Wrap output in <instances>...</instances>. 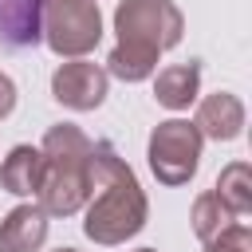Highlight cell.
Here are the masks:
<instances>
[{"mask_svg":"<svg viewBox=\"0 0 252 252\" xmlns=\"http://www.w3.org/2000/svg\"><path fill=\"white\" fill-rule=\"evenodd\" d=\"M83 209H87L83 232H87V240H94L102 248L126 244L130 236H138L146 228L150 201H146L134 169L106 142H94V150H91V197Z\"/></svg>","mask_w":252,"mask_h":252,"instance_id":"1","label":"cell"},{"mask_svg":"<svg viewBox=\"0 0 252 252\" xmlns=\"http://www.w3.org/2000/svg\"><path fill=\"white\" fill-rule=\"evenodd\" d=\"M39 39L59 59H83L102 39L98 0H39Z\"/></svg>","mask_w":252,"mask_h":252,"instance_id":"2","label":"cell"},{"mask_svg":"<svg viewBox=\"0 0 252 252\" xmlns=\"http://www.w3.org/2000/svg\"><path fill=\"white\" fill-rule=\"evenodd\" d=\"M118 43H134L146 51H169L185 35V16L173 0H118L114 8Z\"/></svg>","mask_w":252,"mask_h":252,"instance_id":"3","label":"cell"},{"mask_svg":"<svg viewBox=\"0 0 252 252\" xmlns=\"http://www.w3.org/2000/svg\"><path fill=\"white\" fill-rule=\"evenodd\" d=\"M201 150H205V138H201V130L189 118H165V122H158L154 134H150V142H146L150 169H154V177L161 185H189L197 177Z\"/></svg>","mask_w":252,"mask_h":252,"instance_id":"4","label":"cell"},{"mask_svg":"<svg viewBox=\"0 0 252 252\" xmlns=\"http://www.w3.org/2000/svg\"><path fill=\"white\" fill-rule=\"evenodd\" d=\"M91 197V158L75 161H47L43 185L35 193V205L47 217H75Z\"/></svg>","mask_w":252,"mask_h":252,"instance_id":"5","label":"cell"},{"mask_svg":"<svg viewBox=\"0 0 252 252\" xmlns=\"http://www.w3.org/2000/svg\"><path fill=\"white\" fill-rule=\"evenodd\" d=\"M106 91H110V75H106V67H98L91 59H67L51 75V98L75 114L98 110L106 102Z\"/></svg>","mask_w":252,"mask_h":252,"instance_id":"6","label":"cell"},{"mask_svg":"<svg viewBox=\"0 0 252 252\" xmlns=\"http://www.w3.org/2000/svg\"><path fill=\"white\" fill-rule=\"evenodd\" d=\"M193 126L201 130V138H213V142H236L244 134V102L232 94V91H217V94H205L197 102V118Z\"/></svg>","mask_w":252,"mask_h":252,"instance_id":"7","label":"cell"},{"mask_svg":"<svg viewBox=\"0 0 252 252\" xmlns=\"http://www.w3.org/2000/svg\"><path fill=\"white\" fill-rule=\"evenodd\" d=\"M47 240V213L35 201H20L0 220V252H39Z\"/></svg>","mask_w":252,"mask_h":252,"instance_id":"8","label":"cell"},{"mask_svg":"<svg viewBox=\"0 0 252 252\" xmlns=\"http://www.w3.org/2000/svg\"><path fill=\"white\" fill-rule=\"evenodd\" d=\"M47 173V158L39 146H12L0 161V189L12 197H35Z\"/></svg>","mask_w":252,"mask_h":252,"instance_id":"9","label":"cell"},{"mask_svg":"<svg viewBox=\"0 0 252 252\" xmlns=\"http://www.w3.org/2000/svg\"><path fill=\"white\" fill-rule=\"evenodd\" d=\"M197 94H201V63L197 59L161 67L154 79V98L165 110H189L197 102Z\"/></svg>","mask_w":252,"mask_h":252,"instance_id":"10","label":"cell"},{"mask_svg":"<svg viewBox=\"0 0 252 252\" xmlns=\"http://www.w3.org/2000/svg\"><path fill=\"white\" fill-rule=\"evenodd\" d=\"M0 35L12 47L39 39V0H0Z\"/></svg>","mask_w":252,"mask_h":252,"instance_id":"11","label":"cell"},{"mask_svg":"<svg viewBox=\"0 0 252 252\" xmlns=\"http://www.w3.org/2000/svg\"><path fill=\"white\" fill-rule=\"evenodd\" d=\"M158 51H146V47H134V43H114L110 55H106V75L122 79V83H142L158 71Z\"/></svg>","mask_w":252,"mask_h":252,"instance_id":"12","label":"cell"},{"mask_svg":"<svg viewBox=\"0 0 252 252\" xmlns=\"http://www.w3.org/2000/svg\"><path fill=\"white\" fill-rule=\"evenodd\" d=\"M213 193H217L236 217H248V213H252V165H248V161H228V165L217 173Z\"/></svg>","mask_w":252,"mask_h":252,"instance_id":"13","label":"cell"},{"mask_svg":"<svg viewBox=\"0 0 252 252\" xmlns=\"http://www.w3.org/2000/svg\"><path fill=\"white\" fill-rule=\"evenodd\" d=\"M189 220H193V232H197V240L201 244H209V240H217L232 220H244V217H236L213 189L209 193H201L197 201H193V213H189Z\"/></svg>","mask_w":252,"mask_h":252,"instance_id":"14","label":"cell"},{"mask_svg":"<svg viewBox=\"0 0 252 252\" xmlns=\"http://www.w3.org/2000/svg\"><path fill=\"white\" fill-rule=\"evenodd\" d=\"M205 252H252V228L244 220H232L217 240L205 244Z\"/></svg>","mask_w":252,"mask_h":252,"instance_id":"15","label":"cell"},{"mask_svg":"<svg viewBox=\"0 0 252 252\" xmlns=\"http://www.w3.org/2000/svg\"><path fill=\"white\" fill-rule=\"evenodd\" d=\"M12 110H16V83H12V75L0 71V118H8Z\"/></svg>","mask_w":252,"mask_h":252,"instance_id":"16","label":"cell"},{"mask_svg":"<svg viewBox=\"0 0 252 252\" xmlns=\"http://www.w3.org/2000/svg\"><path fill=\"white\" fill-rule=\"evenodd\" d=\"M55 252H79V248H55Z\"/></svg>","mask_w":252,"mask_h":252,"instance_id":"17","label":"cell"},{"mask_svg":"<svg viewBox=\"0 0 252 252\" xmlns=\"http://www.w3.org/2000/svg\"><path fill=\"white\" fill-rule=\"evenodd\" d=\"M138 252H158V248H138Z\"/></svg>","mask_w":252,"mask_h":252,"instance_id":"18","label":"cell"}]
</instances>
